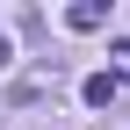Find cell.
Here are the masks:
<instances>
[{"instance_id": "cell-1", "label": "cell", "mask_w": 130, "mask_h": 130, "mask_svg": "<svg viewBox=\"0 0 130 130\" xmlns=\"http://www.w3.org/2000/svg\"><path fill=\"white\" fill-rule=\"evenodd\" d=\"M108 22V7L101 0H79V7H65V29H79V36H87V29H101Z\"/></svg>"}, {"instance_id": "cell-3", "label": "cell", "mask_w": 130, "mask_h": 130, "mask_svg": "<svg viewBox=\"0 0 130 130\" xmlns=\"http://www.w3.org/2000/svg\"><path fill=\"white\" fill-rule=\"evenodd\" d=\"M0 65H7V29H0Z\"/></svg>"}, {"instance_id": "cell-2", "label": "cell", "mask_w": 130, "mask_h": 130, "mask_svg": "<svg viewBox=\"0 0 130 130\" xmlns=\"http://www.w3.org/2000/svg\"><path fill=\"white\" fill-rule=\"evenodd\" d=\"M79 94H87V108H108V101L123 94V79H116V72H94V79H87Z\"/></svg>"}]
</instances>
